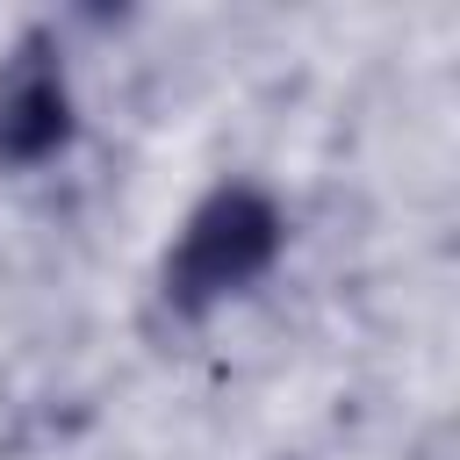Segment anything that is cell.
I'll return each instance as SVG.
<instances>
[{
  "label": "cell",
  "mask_w": 460,
  "mask_h": 460,
  "mask_svg": "<svg viewBox=\"0 0 460 460\" xmlns=\"http://www.w3.org/2000/svg\"><path fill=\"white\" fill-rule=\"evenodd\" d=\"M72 129V101H65V72L43 43H22L0 72V158L36 165L65 144Z\"/></svg>",
  "instance_id": "7a4b0ae2"
},
{
  "label": "cell",
  "mask_w": 460,
  "mask_h": 460,
  "mask_svg": "<svg viewBox=\"0 0 460 460\" xmlns=\"http://www.w3.org/2000/svg\"><path fill=\"white\" fill-rule=\"evenodd\" d=\"M280 252V216L266 194L252 187H223L194 208V223L180 230V252L165 266V288L180 309H208L216 295L244 288L252 273H266Z\"/></svg>",
  "instance_id": "6da1fadb"
}]
</instances>
